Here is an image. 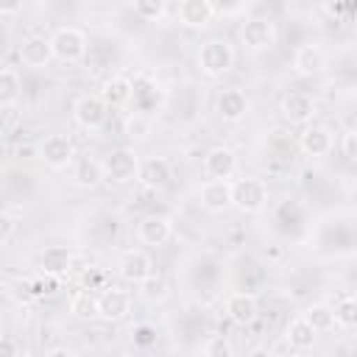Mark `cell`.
I'll return each instance as SVG.
<instances>
[{
  "label": "cell",
  "mask_w": 357,
  "mask_h": 357,
  "mask_svg": "<svg viewBox=\"0 0 357 357\" xmlns=\"http://www.w3.org/2000/svg\"><path fill=\"white\" fill-rule=\"evenodd\" d=\"M304 318L312 324L315 332H329V329L337 324V321H335V310H332L329 304H310L307 312H304Z\"/></svg>",
  "instance_id": "cell-28"
},
{
  "label": "cell",
  "mask_w": 357,
  "mask_h": 357,
  "mask_svg": "<svg viewBox=\"0 0 357 357\" xmlns=\"http://www.w3.org/2000/svg\"><path fill=\"white\" fill-rule=\"evenodd\" d=\"M212 14H215V8H212L209 0H181V6H178V20L187 28H204V25H209Z\"/></svg>",
  "instance_id": "cell-21"
},
{
  "label": "cell",
  "mask_w": 357,
  "mask_h": 357,
  "mask_svg": "<svg viewBox=\"0 0 357 357\" xmlns=\"http://www.w3.org/2000/svg\"><path fill=\"white\" fill-rule=\"evenodd\" d=\"M137 237L145 245H165L173 237V223L165 215H145L137 226Z\"/></svg>",
  "instance_id": "cell-13"
},
{
  "label": "cell",
  "mask_w": 357,
  "mask_h": 357,
  "mask_svg": "<svg viewBox=\"0 0 357 357\" xmlns=\"http://www.w3.org/2000/svg\"><path fill=\"white\" fill-rule=\"evenodd\" d=\"M204 351H206L209 357H218V354H220V357H229L234 349H231V343H229L226 337H212V340L204 346Z\"/></svg>",
  "instance_id": "cell-33"
},
{
  "label": "cell",
  "mask_w": 357,
  "mask_h": 357,
  "mask_svg": "<svg viewBox=\"0 0 357 357\" xmlns=\"http://www.w3.org/2000/svg\"><path fill=\"white\" fill-rule=\"evenodd\" d=\"M349 6H351V0H326V11L335 17H346Z\"/></svg>",
  "instance_id": "cell-37"
},
{
  "label": "cell",
  "mask_w": 357,
  "mask_h": 357,
  "mask_svg": "<svg viewBox=\"0 0 357 357\" xmlns=\"http://www.w3.org/2000/svg\"><path fill=\"white\" fill-rule=\"evenodd\" d=\"M100 98L109 103V109H123L134 98V84L126 81V78H120V75L117 78H109L103 84V89H100Z\"/></svg>",
  "instance_id": "cell-24"
},
{
  "label": "cell",
  "mask_w": 357,
  "mask_h": 357,
  "mask_svg": "<svg viewBox=\"0 0 357 357\" xmlns=\"http://www.w3.org/2000/svg\"><path fill=\"white\" fill-rule=\"evenodd\" d=\"M131 343H134L137 349H151V346L156 343V329H153L151 324L134 326V329H131Z\"/></svg>",
  "instance_id": "cell-32"
},
{
  "label": "cell",
  "mask_w": 357,
  "mask_h": 357,
  "mask_svg": "<svg viewBox=\"0 0 357 357\" xmlns=\"http://www.w3.org/2000/svg\"><path fill=\"white\" fill-rule=\"evenodd\" d=\"M84 287H86V290H95V287L103 290V287H106V284H103V273H98V271L89 268V271L84 273Z\"/></svg>",
  "instance_id": "cell-36"
},
{
  "label": "cell",
  "mask_w": 357,
  "mask_h": 357,
  "mask_svg": "<svg viewBox=\"0 0 357 357\" xmlns=\"http://www.w3.org/2000/svg\"><path fill=\"white\" fill-rule=\"evenodd\" d=\"M50 42L59 61H81L86 56V36L78 28H59L50 36Z\"/></svg>",
  "instance_id": "cell-6"
},
{
  "label": "cell",
  "mask_w": 357,
  "mask_h": 357,
  "mask_svg": "<svg viewBox=\"0 0 357 357\" xmlns=\"http://www.w3.org/2000/svg\"><path fill=\"white\" fill-rule=\"evenodd\" d=\"M100 181H106V170H103V162L95 159V156H81L75 159L73 165V184L81 187V190H92L98 187Z\"/></svg>",
  "instance_id": "cell-16"
},
{
  "label": "cell",
  "mask_w": 357,
  "mask_h": 357,
  "mask_svg": "<svg viewBox=\"0 0 357 357\" xmlns=\"http://www.w3.org/2000/svg\"><path fill=\"white\" fill-rule=\"evenodd\" d=\"M139 293H142V298H145V301H151V304L165 301V296H167V282H165V276L151 273V276L139 284Z\"/></svg>",
  "instance_id": "cell-29"
},
{
  "label": "cell",
  "mask_w": 357,
  "mask_h": 357,
  "mask_svg": "<svg viewBox=\"0 0 357 357\" xmlns=\"http://www.w3.org/2000/svg\"><path fill=\"white\" fill-rule=\"evenodd\" d=\"M282 114L293 126H307L315 117V100L304 92H290L282 98Z\"/></svg>",
  "instance_id": "cell-10"
},
{
  "label": "cell",
  "mask_w": 357,
  "mask_h": 357,
  "mask_svg": "<svg viewBox=\"0 0 357 357\" xmlns=\"http://www.w3.org/2000/svg\"><path fill=\"white\" fill-rule=\"evenodd\" d=\"M218 114L226 120V123H240L245 114H248V98L243 89H223L218 95Z\"/></svg>",
  "instance_id": "cell-18"
},
{
  "label": "cell",
  "mask_w": 357,
  "mask_h": 357,
  "mask_svg": "<svg viewBox=\"0 0 357 357\" xmlns=\"http://www.w3.org/2000/svg\"><path fill=\"white\" fill-rule=\"evenodd\" d=\"M14 226H17V223H14V218H11L8 212H3V215H0V243H3V245H8V243H11Z\"/></svg>",
  "instance_id": "cell-35"
},
{
  "label": "cell",
  "mask_w": 357,
  "mask_h": 357,
  "mask_svg": "<svg viewBox=\"0 0 357 357\" xmlns=\"http://www.w3.org/2000/svg\"><path fill=\"white\" fill-rule=\"evenodd\" d=\"M326 67V56L318 45H301L293 56V70L298 75H318Z\"/></svg>",
  "instance_id": "cell-19"
},
{
  "label": "cell",
  "mask_w": 357,
  "mask_h": 357,
  "mask_svg": "<svg viewBox=\"0 0 357 357\" xmlns=\"http://www.w3.org/2000/svg\"><path fill=\"white\" fill-rule=\"evenodd\" d=\"M131 3H134V11H137L142 20H148V22L162 20L165 11H167V0H131Z\"/></svg>",
  "instance_id": "cell-30"
},
{
  "label": "cell",
  "mask_w": 357,
  "mask_h": 357,
  "mask_svg": "<svg viewBox=\"0 0 357 357\" xmlns=\"http://www.w3.org/2000/svg\"><path fill=\"white\" fill-rule=\"evenodd\" d=\"M234 170H237L234 151H229L223 145L206 151V156H204V173H206V178H231Z\"/></svg>",
  "instance_id": "cell-12"
},
{
  "label": "cell",
  "mask_w": 357,
  "mask_h": 357,
  "mask_svg": "<svg viewBox=\"0 0 357 357\" xmlns=\"http://www.w3.org/2000/svg\"><path fill=\"white\" fill-rule=\"evenodd\" d=\"M22 3L25 0H0V14L3 17H14L17 11H22Z\"/></svg>",
  "instance_id": "cell-39"
},
{
  "label": "cell",
  "mask_w": 357,
  "mask_h": 357,
  "mask_svg": "<svg viewBox=\"0 0 357 357\" xmlns=\"http://www.w3.org/2000/svg\"><path fill=\"white\" fill-rule=\"evenodd\" d=\"M70 312H73L75 318H98V315H100L98 296H92L86 287L78 290V293L70 298Z\"/></svg>",
  "instance_id": "cell-26"
},
{
  "label": "cell",
  "mask_w": 357,
  "mask_h": 357,
  "mask_svg": "<svg viewBox=\"0 0 357 357\" xmlns=\"http://www.w3.org/2000/svg\"><path fill=\"white\" fill-rule=\"evenodd\" d=\"M98 307H100V318L123 321L131 312V296L120 287H103V293L98 296Z\"/></svg>",
  "instance_id": "cell-14"
},
{
  "label": "cell",
  "mask_w": 357,
  "mask_h": 357,
  "mask_svg": "<svg viewBox=\"0 0 357 357\" xmlns=\"http://www.w3.org/2000/svg\"><path fill=\"white\" fill-rule=\"evenodd\" d=\"M17 98H20V75H17V70L3 67L0 70V106L3 109L6 106H14Z\"/></svg>",
  "instance_id": "cell-27"
},
{
  "label": "cell",
  "mask_w": 357,
  "mask_h": 357,
  "mask_svg": "<svg viewBox=\"0 0 357 357\" xmlns=\"http://www.w3.org/2000/svg\"><path fill=\"white\" fill-rule=\"evenodd\" d=\"M335 321H337V326L354 329L357 326V298H343L335 307Z\"/></svg>",
  "instance_id": "cell-31"
},
{
  "label": "cell",
  "mask_w": 357,
  "mask_h": 357,
  "mask_svg": "<svg viewBox=\"0 0 357 357\" xmlns=\"http://www.w3.org/2000/svg\"><path fill=\"white\" fill-rule=\"evenodd\" d=\"M0 354H3V357H17V354H22V349H20V346L6 335V337L0 340Z\"/></svg>",
  "instance_id": "cell-38"
},
{
  "label": "cell",
  "mask_w": 357,
  "mask_h": 357,
  "mask_svg": "<svg viewBox=\"0 0 357 357\" xmlns=\"http://www.w3.org/2000/svg\"><path fill=\"white\" fill-rule=\"evenodd\" d=\"M198 198H201V206L206 212H226L231 204V181L229 178H209L201 184L198 190Z\"/></svg>",
  "instance_id": "cell-9"
},
{
  "label": "cell",
  "mask_w": 357,
  "mask_h": 357,
  "mask_svg": "<svg viewBox=\"0 0 357 357\" xmlns=\"http://www.w3.org/2000/svg\"><path fill=\"white\" fill-rule=\"evenodd\" d=\"M75 123L86 131H98L106 126V117H109V103L100 98V95H84L75 100Z\"/></svg>",
  "instance_id": "cell-5"
},
{
  "label": "cell",
  "mask_w": 357,
  "mask_h": 357,
  "mask_svg": "<svg viewBox=\"0 0 357 357\" xmlns=\"http://www.w3.org/2000/svg\"><path fill=\"white\" fill-rule=\"evenodd\" d=\"M50 59H56V53H53V42L45 36H31L20 45V61L25 67H45Z\"/></svg>",
  "instance_id": "cell-17"
},
{
  "label": "cell",
  "mask_w": 357,
  "mask_h": 357,
  "mask_svg": "<svg viewBox=\"0 0 357 357\" xmlns=\"http://www.w3.org/2000/svg\"><path fill=\"white\" fill-rule=\"evenodd\" d=\"M234 64V50L226 39H206L198 50V67L209 75V78H220L231 70Z\"/></svg>",
  "instance_id": "cell-1"
},
{
  "label": "cell",
  "mask_w": 357,
  "mask_h": 357,
  "mask_svg": "<svg viewBox=\"0 0 357 357\" xmlns=\"http://www.w3.org/2000/svg\"><path fill=\"white\" fill-rule=\"evenodd\" d=\"M117 273H120V279H126L128 284H142V282L153 273V262H151V257H148L145 251L131 248V251H126V254L120 257Z\"/></svg>",
  "instance_id": "cell-7"
},
{
  "label": "cell",
  "mask_w": 357,
  "mask_h": 357,
  "mask_svg": "<svg viewBox=\"0 0 357 357\" xmlns=\"http://www.w3.org/2000/svg\"><path fill=\"white\" fill-rule=\"evenodd\" d=\"M315 337H318V332L312 329V324H310L304 315H298V318H293V321L287 324L284 340L290 343V349L307 351V349H312V346H315Z\"/></svg>",
  "instance_id": "cell-23"
},
{
  "label": "cell",
  "mask_w": 357,
  "mask_h": 357,
  "mask_svg": "<svg viewBox=\"0 0 357 357\" xmlns=\"http://www.w3.org/2000/svg\"><path fill=\"white\" fill-rule=\"evenodd\" d=\"M354 70H357V59H354Z\"/></svg>",
  "instance_id": "cell-40"
},
{
  "label": "cell",
  "mask_w": 357,
  "mask_h": 357,
  "mask_svg": "<svg viewBox=\"0 0 357 357\" xmlns=\"http://www.w3.org/2000/svg\"><path fill=\"white\" fill-rule=\"evenodd\" d=\"M298 148L307 156H326L332 151V131L318 123H307L304 131L298 134Z\"/></svg>",
  "instance_id": "cell-11"
},
{
  "label": "cell",
  "mask_w": 357,
  "mask_h": 357,
  "mask_svg": "<svg viewBox=\"0 0 357 357\" xmlns=\"http://www.w3.org/2000/svg\"><path fill=\"white\" fill-rule=\"evenodd\" d=\"M226 315L240 326L251 324L257 318V298L251 293H231L226 298Z\"/></svg>",
  "instance_id": "cell-22"
},
{
  "label": "cell",
  "mask_w": 357,
  "mask_h": 357,
  "mask_svg": "<svg viewBox=\"0 0 357 357\" xmlns=\"http://www.w3.org/2000/svg\"><path fill=\"white\" fill-rule=\"evenodd\" d=\"M340 148H343V156H346V159L357 162V128H351V131H346V134H343Z\"/></svg>",
  "instance_id": "cell-34"
},
{
  "label": "cell",
  "mask_w": 357,
  "mask_h": 357,
  "mask_svg": "<svg viewBox=\"0 0 357 357\" xmlns=\"http://www.w3.org/2000/svg\"><path fill=\"white\" fill-rule=\"evenodd\" d=\"M103 170H106V181L112 184H131L139 178V159L134 151L128 148H117L103 159Z\"/></svg>",
  "instance_id": "cell-2"
},
{
  "label": "cell",
  "mask_w": 357,
  "mask_h": 357,
  "mask_svg": "<svg viewBox=\"0 0 357 357\" xmlns=\"http://www.w3.org/2000/svg\"><path fill=\"white\" fill-rule=\"evenodd\" d=\"M240 39L248 50H268L276 42V28H273V22H268L262 17H251L243 22Z\"/></svg>",
  "instance_id": "cell-8"
},
{
  "label": "cell",
  "mask_w": 357,
  "mask_h": 357,
  "mask_svg": "<svg viewBox=\"0 0 357 357\" xmlns=\"http://www.w3.org/2000/svg\"><path fill=\"white\" fill-rule=\"evenodd\" d=\"M39 159L53 167V170H61L67 165L75 162V145L67 134H47L42 142H39Z\"/></svg>",
  "instance_id": "cell-3"
},
{
  "label": "cell",
  "mask_w": 357,
  "mask_h": 357,
  "mask_svg": "<svg viewBox=\"0 0 357 357\" xmlns=\"http://www.w3.org/2000/svg\"><path fill=\"white\" fill-rule=\"evenodd\" d=\"M231 204L240 212H259L268 204V187L259 178H237L231 181Z\"/></svg>",
  "instance_id": "cell-4"
},
{
  "label": "cell",
  "mask_w": 357,
  "mask_h": 357,
  "mask_svg": "<svg viewBox=\"0 0 357 357\" xmlns=\"http://www.w3.org/2000/svg\"><path fill=\"white\" fill-rule=\"evenodd\" d=\"M173 178V170H170V162L165 156H148L145 162H139V178L148 190H162L167 187V181Z\"/></svg>",
  "instance_id": "cell-15"
},
{
  "label": "cell",
  "mask_w": 357,
  "mask_h": 357,
  "mask_svg": "<svg viewBox=\"0 0 357 357\" xmlns=\"http://www.w3.org/2000/svg\"><path fill=\"white\" fill-rule=\"evenodd\" d=\"M73 268V251L67 245H47L39 254V271L53 273V276H64Z\"/></svg>",
  "instance_id": "cell-20"
},
{
  "label": "cell",
  "mask_w": 357,
  "mask_h": 357,
  "mask_svg": "<svg viewBox=\"0 0 357 357\" xmlns=\"http://www.w3.org/2000/svg\"><path fill=\"white\" fill-rule=\"evenodd\" d=\"M59 287H61V276H53V273H45V271H39L36 276H28V279L22 282V290H25L28 298L53 296Z\"/></svg>",
  "instance_id": "cell-25"
}]
</instances>
